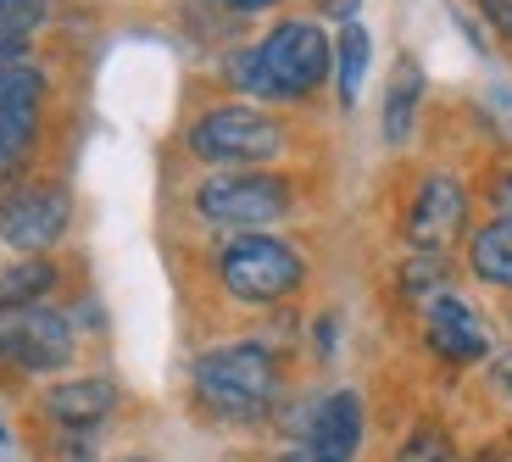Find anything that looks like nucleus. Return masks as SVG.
Instances as JSON below:
<instances>
[{
	"mask_svg": "<svg viewBox=\"0 0 512 462\" xmlns=\"http://www.w3.org/2000/svg\"><path fill=\"white\" fill-rule=\"evenodd\" d=\"M496 390H501V396L512 401V351H507V357L496 362Z\"/></svg>",
	"mask_w": 512,
	"mask_h": 462,
	"instance_id": "23",
	"label": "nucleus"
},
{
	"mask_svg": "<svg viewBox=\"0 0 512 462\" xmlns=\"http://www.w3.org/2000/svg\"><path fill=\"white\" fill-rule=\"evenodd\" d=\"M307 440H312V451H318V457L346 462L351 451L362 446V401H357V390H329V396L312 401Z\"/></svg>",
	"mask_w": 512,
	"mask_h": 462,
	"instance_id": "9",
	"label": "nucleus"
},
{
	"mask_svg": "<svg viewBox=\"0 0 512 462\" xmlns=\"http://www.w3.org/2000/svg\"><path fill=\"white\" fill-rule=\"evenodd\" d=\"M418 95H423L418 62H396V78H390V101H384V134H390V140H407L412 112H418Z\"/></svg>",
	"mask_w": 512,
	"mask_h": 462,
	"instance_id": "14",
	"label": "nucleus"
},
{
	"mask_svg": "<svg viewBox=\"0 0 512 462\" xmlns=\"http://www.w3.org/2000/svg\"><path fill=\"white\" fill-rule=\"evenodd\" d=\"M229 73L251 95H273V101L307 95L329 78V34L318 23H279L262 45L234 56Z\"/></svg>",
	"mask_w": 512,
	"mask_h": 462,
	"instance_id": "1",
	"label": "nucleus"
},
{
	"mask_svg": "<svg viewBox=\"0 0 512 462\" xmlns=\"http://www.w3.org/2000/svg\"><path fill=\"white\" fill-rule=\"evenodd\" d=\"M279 462H329V457H318V451H312V446H301V451H284Z\"/></svg>",
	"mask_w": 512,
	"mask_h": 462,
	"instance_id": "24",
	"label": "nucleus"
},
{
	"mask_svg": "<svg viewBox=\"0 0 512 462\" xmlns=\"http://www.w3.org/2000/svg\"><path fill=\"white\" fill-rule=\"evenodd\" d=\"M223 6H234V12H262V6H273V0H223Z\"/></svg>",
	"mask_w": 512,
	"mask_h": 462,
	"instance_id": "25",
	"label": "nucleus"
},
{
	"mask_svg": "<svg viewBox=\"0 0 512 462\" xmlns=\"http://www.w3.org/2000/svg\"><path fill=\"white\" fill-rule=\"evenodd\" d=\"M195 396H201L206 412L218 418H262L279 396V362H273L268 346L256 340H234V346H218L195 362Z\"/></svg>",
	"mask_w": 512,
	"mask_h": 462,
	"instance_id": "2",
	"label": "nucleus"
},
{
	"mask_svg": "<svg viewBox=\"0 0 512 462\" xmlns=\"http://www.w3.org/2000/svg\"><path fill=\"white\" fill-rule=\"evenodd\" d=\"M479 6L490 12V23H496V28H507V34H512V0H479Z\"/></svg>",
	"mask_w": 512,
	"mask_h": 462,
	"instance_id": "22",
	"label": "nucleus"
},
{
	"mask_svg": "<svg viewBox=\"0 0 512 462\" xmlns=\"http://www.w3.org/2000/svg\"><path fill=\"white\" fill-rule=\"evenodd\" d=\"M67 229V195L56 184H23V190L0 195V240L17 251H51Z\"/></svg>",
	"mask_w": 512,
	"mask_h": 462,
	"instance_id": "7",
	"label": "nucleus"
},
{
	"mask_svg": "<svg viewBox=\"0 0 512 462\" xmlns=\"http://www.w3.org/2000/svg\"><path fill=\"white\" fill-rule=\"evenodd\" d=\"M362 78H368V28L346 23L340 28V95L346 101H357Z\"/></svg>",
	"mask_w": 512,
	"mask_h": 462,
	"instance_id": "16",
	"label": "nucleus"
},
{
	"mask_svg": "<svg viewBox=\"0 0 512 462\" xmlns=\"http://www.w3.org/2000/svg\"><path fill=\"white\" fill-rule=\"evenodd\" d=\"M45 23V0H0V34L28 39V28Z\"/></svg>",
	"mask_w": 512,
	"mask_h": 462,
	"instance_id": "19",
	"label": "nucleus"
},
{
	"mask_svg": "<svg viewBox=\"0 0 512 462\" xmlns=\"http://www.w3.org/2000/svg\"><path fill=\"white\" fill-rule=\"evenodd\" d=\"M462 212H468V195H462V184L429 179V184L418 190V201H412V218H407L412 245H423V251H446V245L462 234Z\"/></svg>",
	"mask_w": 512,
	"mask_h": 462,
	"instance_id": "8",
	"label": "nucleus"
},
{
	"mask_svg": "<svg viewBox=\"0 0 512 462\" xmlns=\"http://www.w3.org/2000/svg\"><path fill=\"white\" fill-rule=\"evenodd\" d=\"M0 357L28 373H51L73 357V329L56 307L23 301V307H0Z\"/></svg>",
	"mask_w": 512,
	"mask_h": 462,
	"instance_id": "5",
	"label": "nucleus"
},
{
	"mask_svg": "<svg viewBox=\"0 0 512 462\" xmlns=\"http://www.w3.org/2000/svg\"><path fill=\"white\" fill-rule=\"evenodd\" d=\"M474 462H512V451H479Z\"/></svg>",
	"mask_w": 512,
	"mask_h": 462,
	"instance_id": "26",
	"label": "nucleus"
},
{
	"mask_svg": "<svg viewBox=\"0 0 512 462\" xmlns=\"http://www.w3.org/2000/svg\"><path fill=\"white\" fill-rule=\"evenodd\" d=\"M323 6H329V12H351V0H323Z\"/></svg>",
	"mask_w": 512,
	"mask_h": 462,
	"instance_id": "27",
	"label": "nucleus"
},
{
	"mask_svg": "<svg viewBox=\"0 0 512 462\" xmlns=\"http://www.w3.org/2000/svg\"><path fill=\"white\" fill-rule=\"evenodd\" d=\"M28 145H34V112H0V184L17 173Z\"/></svg>",
	"mask_w": 512,
	"mask_h": 462,
	"instance_id": "17",
	"label": "nucleus"
},
{
	"mask_svg": "<svg viewBox=\"0 0 512 462\" xmlns=\"http://www.w3.org/2000/svg\"><path fill=\"white\" fill-rule=\"evenodd\" d=\"M112 401H117V390L106 385V379H67V385H56L51 396H45V412L67 429H90L112 412Z\"/></svg>",
	"mask_w": 512,
	"mask_h": 462,
	"instance_id": "11",
	"label": "nucleus"
},
{
	"mask_svg": "<svg viewBox=\"0 0 512 462\" xmlns=\"http://www.w3.org/2000/svg\"><path fill=\"white\" fill-rule=\"evenodd\" d=\"M429 346L446 362H479L490 351V334H485V323L468 312V301L429 296Z\"/></svg>",
	"mask_w": 512,
	"mask_h": 462,
	"instance_id": "10",
	"label": "nucleus"
},
{
	"mask_svg": "<svg viewBox=\"0 0 512 462\" xmlns=\"http://www.w3.org/2000/svg\"><path fill=\"white\" fill-rule=\"evenodd\" d=\"M496 212H501V218L512 223V167H507V173H501V179H496Z\"/></svg>",
	"mask_w": 512,
	"mask_h": 462,
	"instance_id": "21",
	"label": "nucleus"
},
{
	"mask_svg": "<svg viewBox=\"0 0 512 462\" xmlns=\"http://www.w3.org/2000/svg\"><path fill=\"white\" fill-rule=\"evenodd\" d=\"M0 435H6V429H0Z\"/></svg>",
	"mask_w": 512,
	"mask_h": 462,
	"instance_id": "28",
	"label": "nucleus"
},
{
	"mask_svg": "<svg viewBox=\"0 0 512 462\" xmlns=\"http://www.w3.org/2000/svg\"><path fill=\"white\" fill-rule=\"evenodd\" d=\"M190 145L206 162H268L279 151V123L268 112H251V106H218L190 129Z\"/></svg>",
	"mask_w": 512,
	"mask_h": 462,
	"instance_id": "6",
	"label": "nucleus"
},
{
	"mask_svg": "<svg viewBox=\"0 0 512 462\" xmlns=\"http://www.w3.org/2000/svg\"><path fill=\"white\" fill-rule=\"evenodd\" d=\"M218 279L234 301H245V307H273V301H284L295 284H301V257H295V245H284V240L240 234V240L223 245Z\"/></svg>",
	"mask_w": 512,
	"mask_h": 462,
	"instance_id": "3",
	"label": "nucleus"
},
{
	"mask_svg": "<svg viewBox=\"0 0 512 462\" xmlns=\"http://www.w3.org/2000/svg\"><path fill=\"white\" fill-rule=\"evenodd\" d=\"M435 279H440V257H435V251L412 257V268H407V290H418V296H423V290H429Z\"/></svg>",
	"mask_w": 512,
	"mask_h": 462,
	"instance_id": "20",
	"label": "nucleus"
},
{
	"mask_svg": "<svg viewBox=\"0 0 512 462\" xmlns=\"http://www.w3.org/2000/svg\"><path fill=\"white\" fill-rule=\"evenodd\" d=\"M396 462H451V440H446V429H435V424L412 429V435L401 440Z\"/></svg>",
	"mask_w": 512,
	"mask_h": 462,
	"instance_id": "18",
	"label": "nucleus"
},
{
	"mask_svg": "<svg viewBox=\"0 0 512 462\" xmlns=\"http://www.w3.org/2000/svg\"><path fill=\"white\" fill-rule=\"evenodd\" d=\"M201 218L223 223V229H262V223L284 218L290 212V184L273 179V173H218V179L201 184Z\"/></svg>",
	"mask_w": 512,
	"mask_h": 462,
	"instance_id": "4",
	"label": "nucleus"
},
{
	"mask_svg": "<svg viewBox=\"0 0 512 462\" xmlns=\"http://www.w3.org/2000/svg\"><path fill=\"white\" fill-rule=\"evenodd\" d=\"M474 273L501 284V290H512V223L507 218H496L490 229L474 234Z\"/></svg>",
	"mask_w": 512,
	"mask_h": 462,
	"instance_id": "13",
	"label": "nucleus"
},
{
	"mask_svg": "<svg viewBox=\"0 0 512 462\" xmlns=\"http://www.w3.org/2000/svg\"><path fill=\"white\" fill-rule=\"evenodd\" d=\"M39 90H45V73L28 62H0V112H34Z\"/></svg>",
	"mask_w": 512,
	"mask_h": 462,
	"instance_id": "15",
	"label": "nucleus"
},
{
	"mask_svg": "<svg viewBox=\"0 0 512 462\" xmlns=\"http://www.w3.org/2000/svg\"><path fill=\"white\" fill-rule=\"evenodd\" d=\"M56 284V268L45 257H17L0 268V307H23V301H45Z\"/></svg>",
	"mask_w": 512,
	"mask_h": 462,
	"instance_id": "12",
	"label": "nucleus"
}]
</instances>
